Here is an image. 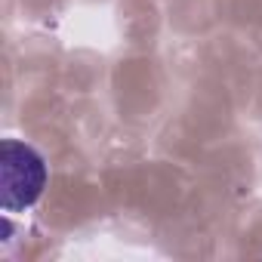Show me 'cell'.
<instances>
[{"label": "cell", "instance_id": "obj_1", "mask_svg": "<svg viewBox=\"0 0 262 262\" xmlns=\"http://www.w3.org/2000/svg\"><path fill=\"white\" fill-rule=\"evenodd\" d=\"M47 185V161L40 158L37 148L19 139H4L0 142V207L4 213H19L28 210L40 201Z\"/></svg>", "mask_w": 262, "mask_h": 262}]
</instances>
